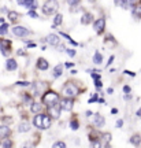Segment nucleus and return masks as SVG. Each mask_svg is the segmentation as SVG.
Segmentation results:
<instances>
[{
  "label": "nucleus",
  "instance_id": "f257e3e1",
  "mask_svg": "<svg viewBox=\"0 0 141 148\" xmlns=\"http://www.w3.org/2000/svg\"><path fill=\"white\" fill-rule=\"evenodd\" d=\"M62 93L66 96V99H71L73 96L78 95V88H77L74 84H71V82H67V84L63 86Z\"/></svg>",
  "mask_w": 141,
  "mask_h": 148
},
{
  "label": "nucleus",
  "instance_id": "f03ea898",
  "mask_svg": "<svg viewBox=\"0 0 141 148\" xmlns=\"http://www.w3.org/2000/svg\"><path fill=\"white\" fill-rule=\"evenodd\" d=\"M57 100H59V96L55 93V92H47L44 97H42V101L48 104V106H52V104H56Z\"/></svg>",
  "mask_w": 141,
  "mask_h": 148
},
{
  "label": "nucleus",
  "instance_id": "7ed1b4c3",
  "mask_svg": "<svg viewBox=\"0 0 141 148\" xmlns=\"http://www.w3.org/2000/svg\"><path fill=\"white\" fill-rule=\"evenodd\" d=\"M56 8H57V4L55 1H47V3H44V5H42V12L45 15H51V14H53L56 11Z\"/></svg>",
  "mask_w": 141,
  "mask_h": 148
},
{
  "label": "nucleus",
  "instance_id": "20e7f679",
  "mask_svg": "<svg viewBox=\"0 0 141 148\" xmlns=\"http://www.w3.org/2000/svg\"><path fill=\"white\" fill-rule=\"evenodd\" d=\"M60 110H66V111H70L73 110V99H62V101H60Z\"/></svg>",
  "mask_w": 141,
  "mask_h": 148
},
{
  "label": "nucleus",
  "instance_id": "39448f33",
  "mask_svg": "<svg viewBox=\"0 0 141 148\" xmlns=\"http://www.w3.org/2000/svg\"><path fill=\"white\" fill-rule=\"evenodd\" d=\"M12 33L15 34V36L18 37H25L29 34V30H27L26 27H23V26H15L14 29H12Z\"/></svg>",
  "mask_w": 141,
  "mask_h": 148
},
{
  "label": "nucleus",
  "instance_id": "423d86ee",
  "mask_svg": "<svg viewBox=\"0 0 141 148\" xmlns=\"http://www.w3.org/2000/svg\"><path fill=\"white\" fill-rule=\"evenodd\" d=\"M48 112H49L51 116H53V118H59V115H60V106H59V104L48 106Z\"/></svg>",
  "mask_w": 141,
  "mask_h": 148
},
{
  "label": "nucleus",
  "instance_id": "0eeeda50",
  "mask_svg": "<svg viewBox=\"0 0 141 148\" xmlns=\"http://www.w3.org/2000/svg\"><path fill=\"white\" fill-rule=\"evenodd\" d=\"M104 26H105V19L104 18H99L97 21H94V23H93V27H94V30L97 33H100L103 29H104Z\"/></svg>",
  "mask_w": 141,
  "mask_h": 148
},
{
  "label": "nucleus",
  "instance_id": "6e6552de",
  "mask_svg": "<svg viewBox=\"0 0 141 148\" xmlns=\"http://www.w3.org/2000/svg\"><path fill=\"white\" fill-rule=\"evenodd\" d=\"M93 123H94V126L101 127L103 125H104V118L100 115V114H94L93 115Z\"/></svg>",
  "mask_w": 141,
  "mask_h": 148
},
{
  "label": "nucleus",
  "instance_id": "1a4fd4ad",
  "mask_svg": "<svg viewBox=\"0 0 141 148\" xmlns=\"http://www.w3.org/2000/svg\"><path fill=\"white\" fill-rule=\"evenodd\" d=\"M16 67H18V63H16L15 59H8V60H7V63H5V69L7 70L12 71V70H15Z\"/></svg>",
  "mask_w": 141,
  "mask_h": 148
},
{
  "label": "nucleus",
  "instance_id": "9d476101",
  "mask_svg": "<svg viewBox=\"0 0 141 148\" xmlns=\"http://www.w3.org/2000/svg\"><path fill=\"white\" fill-rule=\"evenodd\" d=\"M29 129H30V123L29 122H21L18 125V132H21V133L29 132Z\"/></svg>",
  "mask_w": 141,
  "mask_h": 148
},
{
  "label": "nucleus",
  "instance_id": "9b49d317",
  "mask_svg": "<svg viewBox=\"0 0 141 148\" xmlns=\"http://www.w3.org/2000/svg\"><path fill=\"white\" fill-rule=\"evenodd\" d=\"M33 123H34V126H36V127L42 129V114H37V115L34 116V121H33Z\"/></svg>",
  "mask_w": 141,
  "mask_h": 148
},
{
  "label": "nucleus",
  "instance_id": "f8f14e48",
  "mask_svg": "<svg viewBox=\"0 0 141 148\" xmlns=\"http://www.w3.org/2000/svg\"><path fill=\"white\" fill-rule=\"evenodd\" d=\"M48 66H49V64H48V62L44 58H40V59H38V62H37V67H38L40 70H47Z\"/></svg>",
  "mask_w": 141,
  "mask_h": 148
},
{
  "label": "nucleus",
  "instance_id": "ddd939ff",
  "mask_svg": "<svg viewBox=\"0 0 141 148\" xmlns=\"http://www.w3.org/2000/svg\"><path fill=\"white\" fill-rule=\"evenodd\" d=\"M18 4L21 5H26V7H30L31 11L34 10V8H37V1H31V0H29V1H18Z\"/></svg>",
  "mask_w": 141,
  "mask_h": 148
},
{
  "label": "nucleus",
  "instance_id": "4468645a",
  "mask_svg": "<svg viewBox=\"0 0 141 148\" xmlns=\"http://www.w3.org/2000/svg\"><path fill=\"white\" fill-rule=\"evenodd\" d=\"M47 41L51 44V45H57L59 44V37L56 36V34H49V36L47 37Z\"/></svg>",
  "mask_w": 141,
  "mask_h": 148
},
{
  "label": "nucleus",
  "instance_id": "2eb2a0df",
  "mask_svg": "<svg viewBox=\"0 0 141 148\" xmlns=\"http://www.w3.org/2000/svg\"><path fill=\"white\" fill-rule=\"evenodd\" d=\"M10 134V127L8 126H0V138H4Z\"/></svg>",
  "mask_w": 141,
  "mask_h": 148
},
{
  "label": "nucleus",
  "instance_id": "dca6fc26",
  "mask_svg": "<svg viewBox=\"0 0 141 148\" xmlns=\"http://www.w3.org/2000/svg\"><path fill=\"white\" fill-rule=\"evenodd\" d=\"M92 18H93V15H92V14H89V12H85L84 15H82V19H81V22H82L84 25H88L89 22H92Z\"/></svg>",
  "mask_w": 141,
  "mask_h": 148
},
{
  "label": "nucleus",
  "instance_id": "f3484780",
  "mask_svg": "<svg viewBox=\"0 0 141 148\" xmlns=\"http://www.w3.org/2000/svg\"><path fill=\"white\" fill-rule=\"evenodd\" d=\"M51 126V118L48 115H42V129H48Z\"/></svg>",
  "mask_w": 141,
  "mask_h": 148
},
{
  "label": "nucleus",
  "instance_id": "a211bd4d",
  "mask_svg": "<svg viewBox=\"0 0 141 148\" xmlns=\"http://www.w3.org/2000/svg\"><path fill=\"white\" fill-rule=\"evenodd\" d=\"M62 73H63V64L55 66V69H53V77H59V75H62Z\"/></svg>",
  "mask_w": 141,
  "mask_h": 148
},
{
  "label": "nucleus",
  "instance_id": "6ab92c4d",
  "mask_svg": "<svg viewBox=\"0 0 141 148\" xmlns=\"http://www.w3.org/2000/svg\"><path fill=\"white\" fill-rule=\"evenodd\" d=\"M130 143L133 144V145H138V144L141 143V137H140V134H134L133 137L130 138Z\"/></svg>",
  "mask_w": 141,
  "mask_h": 148
},
{
  "label": "nucleus",
  "instance_id": "aec40b11",
  "mask_svg": "<svg viewBox=\"0 0 141 148\" xmlns=\"http://www.w3.org/2000/svg\"><path fill=\"white\" fill-rule=\"evenodd\" d=\"M30 110H31V112L37 114V112H40V111H41V104H40V103H33Z\"/></svg>",
  "mask_w": 141,
  "mask_h": 148
},
{
  "label": "nucleus",
  "instance_id": "412c9836",
  "mask_svg": "<svg viewBox=\"0 0 141 148\" xmlns=\"http://www.w3.org/2000/svg\"><path fill=\"white\" fill-rule=\"evenodd\" d=\"M93 62H94L96 64H100L101 62H103V56H101V53H100V52H96V53H94Z\"/></svg>",
  "mask_w": 141,
  "mask_h": 148
},
{
  "label": "nucleus",
  "instance_id": "4be33fe9",
  "mask_svg": "<svg viewBox=\"0 0 141 148\" xmlns=\"http://www.w3.org/2000/svg\"><path fill=\"white\" fill-rule=\"evenodd\" d=\"M63 21V16L62 14H56V16L53 18V26H57V25H60Z\"/></svg>",
  "mask_w": 141,
  "mask_h": 148
},
{
  "label": "nucleus",
  "instance_id": "5701e85b",
  "mask_svg": "<svg viewBox=\"0 0 141 148\" xmlns=\"http://www.w3.org/2000/svg\"><path fill=\"white\" fill-rule=\"evenodd\" d=\"M18 16H19V14L15 12V11H10V12H8V18H10V21H12V22H15L16 19H18Z\"/></svg>",
  "mask_w": 141,
  "mask_h": 148
},
{
  "label": "nucleus",
  "instance_id": "b1692460",
  "mask_svg": "<svg viewBox=\"0 0 141 148\" xmlns=\"http://www.w3.org/2000/svg\"><path fill=\"white\" fill-rule=\"evenodd\" d=\"M133 15L136 16V18H141V5L134 7V10H133Z\"/></svg>",
  "mask_w": 141,
  "mask_h": 148
},
{
  "label": "nucleus",
  "instance_id": "393cba45",
  "mask_svg": "<svg viewBox=\"0 0 141 148\" xmlns=\"http://www.w3.org/2000/svg\"><path fill=\"white\" fill-rule=\"evenodd\" d=\"M7 30H8V25L7 23H3L1 26H0V34L3 36V34H5L7 33Z\"/></svg>",
  "mask_w": 141,
  "mask_h": 148
},
{
  "label": "nucleus",
  "instance_id": "a878e982",
  "mask_svg": "<svg viewBox=\"0 0 141 148\" xmlns=\"http://www.w3.org/2000/svg\"><path fill=\"white\" fill-rule=\"evenodd\" d=\"M52 148H66V144L63 143V141H56L52 145Z\"/></svg>",
  "mask_w": 141,
  "mask_h": 148
},
{
  "label": "nucleus",
  "instance_id": "bb28decb",
  "mask_svg": "<svg viewBox=\"0 0 141 148\" xmlns=\"http://www.w3.org/2000/svg\"><path fill=\"white\" fill-rule=\"evenodd\" d=\"M70 126H71V129H73V130H77V129H78V122L74 119V121L70 122Z\"/></svg>",
  "mask_w": 141,
  "mask_h": 148
},
{
  "label": "nucleus",
  "instance_id": "cd10ccee",
  "mask_svg": "<svg viewBox=\"0 0 141 148\" xmlns=\"http://www.w3.org/2000/svg\"><path fill=\"white\" fill-rule=\"evenodd\" d=\"M11 145H12V143H11V140H4V143H3V148H11Z\"/></svg>",
  "mask_w": 141,
  "mask_h": 148
},
{
  "label": "nucleus",
  "instance_id": "c85d7f7f",
  "mask_svg": "<svg viewBox=\"0 0 141 148\" xmlns=\"http://www.w3.org/2000/svg\"><path fill=\"white\" fill-rule=\"evenodd\" d=\"M100 147H101V145H100V141H97V140L90 143V148H100Z\"/></svg>",
  "mask_w": 141,
  "mask_h": 148
},
{
  "label": "nucleus",
  "instance_id": "c756f323",
  "mask_svg": "<svg viewBox=\"0 0 141 148\" xmlns=\"http://www.w3.org/2000/svg\"><path fill=\"white\" fill-rule=\"evenodd\" d=\"M16 84L21 85V86H27V85H29V82H26V81H18Z\"/></svg>",
  "mask_w": 141,
  "mask_h": 148
},
{
  "label": "nucleus",
  "instance_id": "7c9ffc66",
  "mask_svg": "<svg viewBox=\"0 0 141 148\" xmlns=\"http://www.w3.org/2000/svg\"><path fill=\"white\" fill-rule=\"evenodd\" d=\"M22 148H33V144L29 143V141H26V143L23 144V147H22Z\"/></svg>",
  "mask_w": 141,
  "mask_h": 148
},
{
  "label": "nucleus",
  "instance_id": "2f4dec72",
  "mask_svg": "<svg viewBox=\"0 0 141 148\" xmlns=\"http://www.w3.org/2000/svg\"><path fill=\"white\" fill-rule=\"evenodd\" d=\"M29 16H31V18H38V15H37L34 11H29Z\"/></svg>",
  "mask_w": 141,
  "mask_h": 148
},
{
  "label": "nucleus",
  "instance_id": "473e14b6",
  "mask_svg": "<svg viewBox=\"0 0 141 148\" xmlns=\"http://www.w3.org/2000/svg\"><path fill=\"white\" fill-rule=\"evenodd\" d=\"M66 51H67V53L70 56H75V51L74 49H66Z\"/></svg>",
  "mask_w": 141,
  "mask_h": 148
},
{
  "label": "nucleus",
  "instance_id": "72a5a7b5",
  "mask_svg": "<svg viewBox=\"0 0 141 148\" xmlns=\"http://www.w3.org/2000/svg\"><path fill=\"white\" fill-rule=\"evenodd\" d=\"M122 125H123V121H122V119H118V121H116V127H122Z\"/></svg>",
  "mask_w": 141,
  "mask_h": 148
},
{
  "label": "nucleus",
  "instance_id": "f704fd0d",
  "mask_svg": "<svg viewBox=\"0 0 141 148\" xmlns=\"http://www.w3.org/2000/svg\"><path fill=\"white\" fill-rule=\"evenodd\" d=\"M123 92H125V93H129V92H130V86H127V85L123 86Z\"/></svg>",
  "mask_w": 141,
  "mask_h": 148
},
{
  "label": "nucleus",
  "instance_id": "c9c22d12",
  "mask_svg": "<svg viewBox=\"0 0 141 148\" xmlns=\"http://www.w3.org/2000/svg\"><path fill=\"white\" fill-rule=\"evenodd\" d=\"M96 100H97V96L94 95V96H92V97L89 99V103H93V101H96Z\"/></svg>",
  "mask_w": 141,
  "mask_h": 148
},
{
  "label": "nucleus",
  "instance_id": "e433bc0d",
  "mask_svg": "<svg viewBox=\"0 0 141 148\" xmlns=\"http://www.w3.org/2000/svg\"><path fill=\"white\" fill-rule=\"evenodd\" d=\"M104 137H105V140H107V143H110V140H111V134H110V133H107Z\"/></svg>",
  "mask_w": 141,
  "mask_h": 148
},
{
  "label": "nucleus",
  "instance_id": "4c0bfd02",
  "mask_svg": "<svg viewBox=\"0 0 141 148\" xmlns=\"http://www.w3.org/2000/svg\"><path fill=\"white\" fill-rule=\"evenodd\" d=\"M96 86H97V88L101 86V81H100V79H96Z\"/></svg>",
  "mask_w": 141,
  "mask_h": 148
},
{
  "label": "nucleus",
  "instance_id": "58836bf2",
  "mask_svg": "<svg viewBox=\"0 0 141 148\" xmlns=\"http://www.w3.org/2000/svg\"><path fill=\"white\" fill-rule=\"evenodd\" d=\"M112 60H114V56H111V58L108 59V62H107V64H111V63H112Z\"/></svg>",
  "mask_w": 141,
  "mask_h": 148
},
{
  "label": "nucleus",
  "instance_id": "ea45409f",
  "mask_svg": "<svg viewBox=\"0 0 141 148\" xmlns=\"http://www.w3.org/2000/svg\"><path fill=\"white\" fill-rule=\"evenodd\" d=\"M111 112H112V114H116V112H118V110H116V108H112V110H111Z\"/></svg>",
  "mask_w": 141,
  "mask_h": 148
}]
</instances>
